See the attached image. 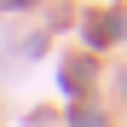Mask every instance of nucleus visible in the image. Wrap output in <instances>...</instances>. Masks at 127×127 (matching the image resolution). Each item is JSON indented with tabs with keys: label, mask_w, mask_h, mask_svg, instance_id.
Here are the masks:
<instances>
[{
	"label": "nucleus",
	"mask_w": 127,
	"mask_h": 127,
	"mask_svg": "<svg viewBox=\"0 0 127 127\" xmlns=\"http://www.w3.org/2000/svg\"><path fill=\"white\" fill-rule=\"evenodd\" d=\"M69 127H104V121H98L93 110H75V121H69Z\"/></svg>",
	"instance_id": "1"
}]
</instances>
